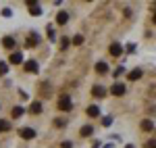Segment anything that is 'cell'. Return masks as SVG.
I'll return each mask as SVG.
<instances>
[{
  "mask_svg": "<svg viewBox=\"0 0 156 148\" xmlns=\"http://www.w3.org/2000/svg\"><path fill=\"white\" fill-rule=\"evenodd\" d=\"M102 123H104V127H106V125L112 123V119H110V117H104V119H102Z\"/></svg>",
  "mask_w": 156,
  "mask_h": 148,
  "instance_id": "cell-27",
  "label": "cell"
},
{
  "mask_svg": "<svg viewBox=\"0 0 156 148\" xmlns=\"http://www.w3.org/2000/svg\"><path fill=\"white\" fill-rule=\"evenodd\" d=\"M27 6H29V13H31L34 17H37V15H42V6L37 4L36 0H27Z\"/></svg>",
  "mask_w": 156,
  "mask_h": 148,
  "instance_id": "cell-5",
  "label": "cell"
},
{
  "mask_svg": "<svg viewBox=\"0 0 156 148\" xmlns=\"http://www.w3.org/2000/svg\"><path fill=\"white\" fill-rule=\"evenodd\" d=\"M119 75H123V67H119V69L115 71V77H119Z\"/></svg>",
  "mask_w": 156,
  "mask_h": 148,
  "instance_id": "cell-30",
  "label": "cell"
},
{
  "mask_svg": "<svg viewBox=\"0 0 156 148\" xmlns=\"http://www.w3.org/2000/svg\"><path fill=\"white\" fill-rule=\"evenodd\" d=\"M96 73H100V75L108 73V63H104V61H98V63H96Z\"/></svg>",
  "mask_w": 156,
  "mask_h": 148,
  "instance_id": "cell-11",
  "label": "cell"
},
{
  "mask_svg": "<svg viewBox=\"0 0 156 148\" xmlns=\"http://www.w3.org/2000/svg\"><path fill=\"white\" fill-rule=\"evenodd\" d=\"M69 42H71L69 38H60V48L65 50V48H67V46H69Z\"/></svg>",
  "mask_w": 156,
  "mask_h": 148,
  "instance_id": "cell-24",
  "label": "cell"
},
{
  "mask_svg": "<svg viewBox=\"0 0 156 148\" xmlns=\"http://www.w3.org/2000/svg\"><path fill=\"white\" fill-rule=\"evenodd\" d=\"M60 148H73V144H71V142H62V144H60Z\"/></svg>",
  "mask_w": 156,
  "mask_h": 148,
  "instance_id": "cell-29",
  "label": "cell"
},
{
  "mask_svg": "<svg viewBox=\"0 0 156 148\" xmlns=\"http://www.w3.org/2000/svg\"><path fill=\"white\" fill-rule=\"evenodd\" d=\"M9 61H11L12 65H19V63H23V54H21V52H12Z\"/></svg>",
  "mask_w": 156,
  "mask_h": 148,
  "instance_id": "cell-15",
  "label": "cell"
},
{
  "mask_svg": "<svg viewBox=\"0 0 156 148\" xmlns=\"http://www.w3.org/2000/svg\"><path fill=\"white\" fill-rule=\"evenodd\" d=\"M37 90L42 92V96H44V98H50V96H52V88H50L48 84H40Z\"/></svg>",
  "mask_w": 156,
  "mask_h": 148,
  "instance_id": "cell-8",
  "label": "cell"
},
{
  "mask_svg": "<svg viewBox=\"0 0 156 148\" xmlns=\"http://www.w3.org/2000/svg\"><path fill=\"white\" fill-rule=\"evenodd\" d=\"M146 148H156V140H150V142L146 144Z\"/></svg>",
  "mask_w": 156,
  "mask_h": 148,
  "instance_id": "cell-28",
  "label": "cell"
},
{
  "mask_svg": "<svg viewBox=\"0 0 156 148\" xmlns=\"http://www.w3.org/2000/svg\"><path fill=\"white\" fill-rule=\"evenodd\" d=\"M87 115H90V117H98V115H100V109H98L96 104H90V106H87Z\"/></svg>",
  "mask_w": 156,
  "mask_h": 148,
  "instance_id": "cell-17",
  "label": "cell"
},
{
  "mask_svg": "<svg viewBox=\"0 0 156 148\" xmlns=\"http://www.w3.org/2000/svg\"><path fill=\"white\" fill-rule=\"evenodd\" d=\"M140 127H142L144 132H152V129H154V123H152L150 119H144V121L140 123Z\"/></svg>",
  "mask_w": 156,
  "mask_h": 148,
  "instance_id": "cell-16",
  "label": "cell"
},
{
  "mask_svg": "<svg viewBox=\"0 0 156 148\" xmlns=\"http://www.w3.org/2000/svg\"><path fill=\"white\" fill-rule=\"evenodd\" d=\"M152 21H154V25H156V13H154V17H152Z\"/></svg>",
  "mask_w": 156,
  "mask_h": 148,
  "instance_id": "cell-31",
  "label": "cell"
},
{
  "mask_svg": "<svg viewBox=\"0 0 156 148\" xmlns=\"http://www.w3.org/2000/svg\"><path fill=\"white\" fill-rule=\"evenodd\" d=\"M9 129H11V123H9L6 119H0V134H2V132H9Z\"/></svg>",
  "mask_w": 156,
  "mask_h": 148,
  "instance_id": "cell-19",
  "label": "cell"
},
{
  "mask_svg": "<svg viewBox=\"0 0 156 148\" xmlns=\"http://www.w3.org/2000/svg\"><path fill=\"white\" fill-rule=\"evenodd\" d=\"M15 44H17V42H15V38H11V36H4V38H2V46H4V48L12 50V48H15Z\"/></svg>",
  "mask_w": 156,
  "mask_h": 148,
  "instance_id": "cell-10",
  "label": "cell"
},
{
  "mask_svg": "<svg viewBox=\"0 0 156 148\" xmlns=\"http://www.w3.org/2000/svg\"><path fill=\"white\" fill-rule=\"evenodd\" d=\"M56 106H58V111H62V113H69L73 109V102H71V98H69V94H62L58 98V102H56Z\"/></svg>",
  "mask_w": 156,
  "mask_h": 148,
  "instance_id": "cell-1",
  "label": "cell"
},
{
  "mask_svg": "<svg viewBox=\"0 0 156 148\" xmlns=\"http://www.w3.org/2000/svg\"><path fill=\"white\" fill-rule=\"evenodd\" d=\"M65 125H67V121H65V119H54V127H65Z\"/></svg>",
  "mask_w": 156,
  "mask_h": 148,
  "instance_id": "cell-22",
  "label": "cell"
},
{
  "mask_svg": "<svg viewBox=\"0 0 156 148\" xmlns=\"http://www.w3.org/2000/svg\"><path fill=\"white\" fill-rule=\"evenodd\" d=\"M9 73V65L6 63H0V75H6Z\"/></svg>",
  "mask_w": 156,
  "mask_h": 148,
  "instance_id": "cell-21",
  "label": "cell"
},
{
  "mask_svg": "<svg viewBox=\"0 0 156 148\" xmlns=\"http://www.w3.org/2000/svg\"><path fill=\"white\" fill-rule=\"evenodd\" d=\"M108 52H110V56H121V54H123V46L115 42V44H110V48H108Z\"/></svg>",
  "mask_w": 156,
  "mask_h": 148,
  "instance_id": "cell-7",
  "label": "cell"
},
{
  "mask_svg": "<svg viewBox=\"0 0 156 148\" xmlns=\"http://www.w3.org/2000/svg\"><path fill=\"white\" fill-rule=\"evenodd\" d=\"M11 15H12L11 9H2V17H11Z\"/></svg>",
  "mask_w": 156,
  "mask_h": 148,
  "instance_id": "cell-25",
  "label": "cell"
},
{
  "mask_svg": "<svg viewBox=\"0 0 156 148\" xmlns=\"http://www.w3.org/2000/svg\"><path fill=\"white\" fill-rule=\"evenodd\" d=\"M92 134H94V127H92V125H83V127L79 129V136L81 138H87V136H92Z\"/></svg>",
  "mask_w": 156,
  "mask_h": 148,
  "instance_id": "cell-12",
  "label": "cell"
},
{
  "mask_svg": "<svg viewBox=\"0 0 156 148\" xmlns=\"http://www.w3.org/2000/svg\"><path fill=\"white\" fill-rule=\"evenodd\" d=\"M67 21H69V13L67 11H58L56 13V23L58 25H65Z\"/></svg>",
  "mask_w": 156,
  "mask_h": 148,
  "instance_id": "cell-9",
  "label": "cell"
},
{
  "mask_svg": "<svg viewBox=\"0 0 156 148\" xmlns=\"http://www.w3.org/2000/svg\"><path fill=\"white\" fill-rule=\"evenodd\" d=\"M127 148H133V146H131V144H129V146H127Z\"/></svg>",
  "mask_w": 156,
  "mask_h": 148,
  "instance_id": "cell-32",
  "label": "cell"
},
{
  "mask_svg": "<svg viewBox=\"0 0 156 148\" xmlns=\"http://www.w3.org/2000/svg\"><path fill=\"white\" fill-rule=\"evenodd\" d=\"M19 136L23 138V140H34V138H36V129H31V127H21V129H19Z\"/></svg>",
  "mask_w": 156,
  "mask_h": 148,
  "instance_id": "cell-4",
  "label": "cell"
},
{
  "mask_svg": "<svg viewBox=\"0 0 156 148\" xmlns=\"http://www.w3.org/2000/svg\"><path fill=\"white\" fill-rule=\"evenodd\" d=\"M23 106H15V109H12V119H19V117H21V115H23Z\"/></svg>",
  "mask_w": 156,
  "mask_h": 148,
  "instance_id": "cell-20",
  "label": "cell"
},
{
  "mask_svg": "<svg viewBox=\"0 0 156 148\" xmlns=\"http://www.w3.org/2000/svg\"><path fill=\"white\" fill-rule=\"evenodd\" d=\"M29 113H34V115H40V113H42V102H40V100L31 102V106H29Z\"/></svg>",
  "mask_w": 156,
  "mask_h": 148,
  "instance_id": "cell-14",
  "label": "cell"
},
{
  "mask_svg": "<svg viewBox=\"0 0 156 148\" xmlns=\"http://www.w3.org/2000/svg\"><path fill=\"white\" fill-rule=\"evenodd\" d=\"M48 38H50V40H54V29H52V25H48Z\"/></svg>",
  "mask_w": 156,
  "mask_h": 148,
  "instance_id": "cell-26",
  "label": "cell"
},
{
  "mask_svg": "<svg viewBox=\"0 0 156 148\" xmlns=\"http://www.w3.org/2000/svg\"><path fill=\"white\" fill-rule=\"evenodd\" d=\"M92 94H94L96 98H102V96H106V90H104L102 86H94L92 88Z\"/></svg>",
  "mask_w": 156,
  "mask_h": 148,
  "instance_id": "cell-13",
  "label": "cell"
},
{
  "mask_svg": "<svg viewBox=\"0 0 156 148\" xmlns=\"http://www.w3.org/2000/svg\"><path fill=\"white\" fill-rule=\"evenodd\" d=\"M37 44H40V36H37L36 31H31V34L27 36V40H25V46H27V48H36Z\"/></svg>",
  "mask_w": 156,
  "mask_h": 148,
  "instance_id": "cell-2",
  "label": "cell"
},
{
  "mask_svg": "<svg viewBox=\"0 0 156 148\" xmlns=\"http://www.w3.org/2000/svg\"><path fill=\"white\" fill-rule=\"evenodd\" d=\"M23 69L27 73H37V71H40V65H37V61H27Z\"/></svg>",
  "mask_w": 156,
  "mask_h": 148,
  "instance_id": "cell-6",
  "label": "cell"
},
{
  "mask_svg": "<svg viewBox=\"0 0 156 148\" xmlns=\"http://www.w3.org/2000/svg\"><path fill=\"white\" fill-rule=\"evenodd\" d=\"M125 92H127V88L123 86V84H119V81L110 86V94H112V96H123Z\"/></svg>",
  "mask_w": 156,
  "mask_h": 148,
  "instance_id": "cell-3",
  "label": "cell"
},
{
  "mask_svg": "<svg viewBox=\"0 0 156 148\" xmlns=\"http://www.w3.org/2000/svg\"><path fill=\"white\" fill-rule=\"evenodd\" d=\"M79 44H83V36H75L73 38V46H79Z\"/></svg>",
  "mask_w": 156,
  "mask_h": 148,
  "instance_id": "cell-23",
  "label": "cell"
},
{
  "mask_svg": "<svg viewBox=\"0 0 156 148\" xmlns=\"http://www.w3.org/2000/svg\"><path fill=\"white\" fill-rule=\"evenodd\" d=\"M140 77H142V69H133L131 73H129V79H131V81H137Z\"/></svg>",
  "mask_w": 156,
  "mask_h": 148,
  "instance_id": "cell-18",
  "label": "cell"
}]
</instances>
